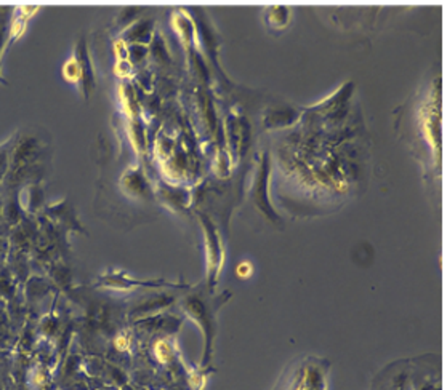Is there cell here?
I'll return each instance as SVG.
<instances>
[{
    "label": "cell",
    "instance_id": "cell-1",
    "mask_svg": "<svg viewBox=\"0 0 447 390\" xmlns=\"http://www.w3.org/2000/svg\"><path fill=\"white\" fill-rule=\"evenodd\" d=\"M287 390H326V373L316 365H303L295 374Z\"/></svg>",
    "mask_w": 447,
    "mask_h": 390
},
{
    "label": "cell",
    "instance_id": "cell-2",
    "mask_svg": "<svg viewBox=\"0 0 447 390\" xmlns=\"http://www.w3.org/2000/svg\"><path fill=\"white\" fill-rule=\"evenodd\" d=\"M207 259H209V274L212 280H215L223 261V251L220 246V240L213 229L207 231Z\"/></svg>",
    "mask_w": 447,
    "mask_h": 390
},
{
    "label": "cell",
    "instance_id": "cell-3",
    "mask_svg": "<svg viewBox=\"0 0 447 390\" xmlns=\"http://www.w3.org/2000/svg\"><path fill=\"white\" fill-rule=\"evenodd\" d=\"M63 76L66 80H69V82H77L79 79L84 77V71L77 58L67 61L63 67Z\"/></svg>",
    "mask_w": 447,
    "mask_h": 390
},
{
    "label": "cell",
    "instance_id": "cell-4",
    "mask_svg": "<svg viewBox=\"0 0 447 390\" xmlns=\"http://www.w3.org/2000/svg\"><path fill=\"white\" fill-rule=\"evenodd\" d=\"M154 355H156V360L159 363L170 362L171 349H170V345L167 344V340H164V339L157 340V343L154 344Z\"/></svg>",
    "mask_w": 447,
    "mask_h": 390
},
{
    "label": "cell",
    "instance_id": "cell-5",
    "mask_svg": "<svg viewBox=\"0 0 447 390\" xmlns=\"http://www.w3.org/2000/svg\"><path fill=\"white\" fill-rule=\"evenodd\" d=\"M114 345H115V349L120 350V352H125V350L130 349V334L125 333V331L118 334V338H115V340H114Z\"/></svg>",
    "mask_w": 447,
    "mask_h": 390
},
{
    "label": "cell",
    "instance_id": "cell-6",
    "mask_svg": "<svg viewBox=\"0 0 447 390\" xmlns=\"http://www.w3.org/2000/svg\"><path fill=\"white\" fill-rule=\"evenodd\" d=\"M236 272H237L239 278H250V277H252V274H254V265L250 264L249 261H242L241 264L237 265Z\"/></svg>",
    "mask_w": 447,
    "mask_h": 390
},
{
    "label": "cell",
    "instance_id": "cell-7",
    "mask_svg": "<svg viewBox=\"0 0 447 390\" xmlns=\"http://www.w3.org/2000/svg\"><path fill=\"white\" fill-rule=\"evenodd\" d=\"M115 55H118L119 61H127L128 58V48L124 42H118L115 43Z\"/></svg>",
    "mask_w": 447,
    "mask_h": 390
},
{
    "label": "cell",
    "instance_id": "cell-8",
    "mask_svg": "<svg viewBox=\"0 0 447 390\" xmlns=\"http://www.w3.org/2000/svg\"><path fill=\"white\" fill-rule=\"evenodd\" d=\"M114 69H115V74H118V76L125 77V76H128V72H130V63H128V61H119L118 66H115Z\"/></svg>",
    "mask_w": 447,
    "mask_h": 390
},
{
    "label": "cell",
    "instance_id": "cell-9",
    "mask_svg": "<svg viewBox=\"0 0 447 390\" xmlns=\"http://www.w3.org/2000/svg\"><path fill=\"white\" fill-rule=\"evenodd\" d=\"M7 164H9V160H7V154L2 152V154H0V179H2L4 173L7 171Z\"/></svg>",
    "mask_w": 447,
    "mask_h": 390
}]
</instances>
